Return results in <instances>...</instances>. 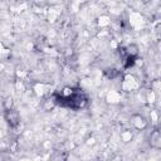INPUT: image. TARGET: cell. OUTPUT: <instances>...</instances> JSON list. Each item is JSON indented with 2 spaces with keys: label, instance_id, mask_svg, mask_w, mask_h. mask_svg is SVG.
Returning <instances> with one entry per match:
<instances>
[{
  "label": "cell",
  "instance_id": "6da1fadb",
  "mask_svg": "<svg viewBox=\"0 0 161 161\" xmlns=\"http://www.w3.org/2000/svg\"><path fill=\"white\" fill-rule=\"evenodd\" d=\"M58 104L63 107H68L72 109H80L87 104V96L82 92V89L75 88H64L60 93L55 94L54 98Z\"/></svg>",
  "mask_w": 161,
  "mask_h": 161
}]
</instances>
